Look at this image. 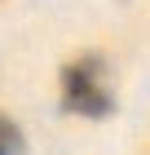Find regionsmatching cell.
I'll use <instances>...</instances> for the list:
<instances>
[{
    "mask_svg": "<svg viewBox=\"0 0 150 155\" xmlns=\"http://www.w3.org/2000/svg\"><path fill=\"white\" fill-rule=\"evenodd\" d=\"M62 107L75 115L102 120L115 111V93L106 84V58L102 53H84L62 71Z\"/></svg>",
    "mask_w": 150,
    "mask_h": 155,
    "instance_id": "6da1fadb",
    "label": "cell"
},
{
    "mask_svg": "<svg viewBox=\"0 0 150 155\" xmlns=\"http://www.w3.org/2000/svg\"><path fill=\"white\" fill-rule=\"evenodd\" d=\"M0 155H22V133L9 115H0Z\"/></svg>",
    "mask_w": 150,
    "mask_h": 155,
    "instance_id": "7a4b0ae2",
    "label": "cell"
}]
</instances>
